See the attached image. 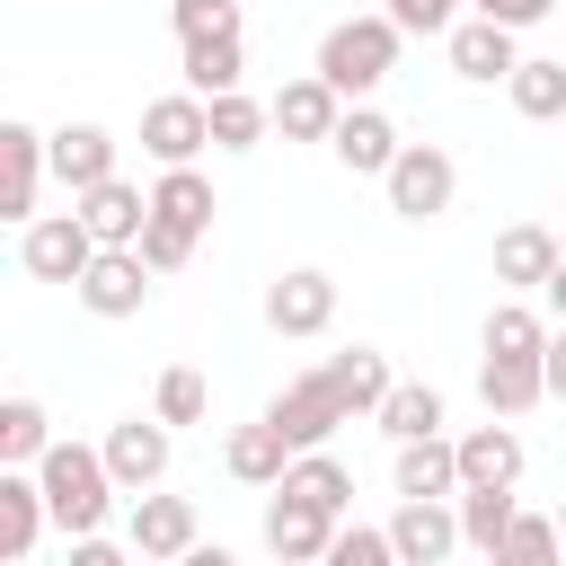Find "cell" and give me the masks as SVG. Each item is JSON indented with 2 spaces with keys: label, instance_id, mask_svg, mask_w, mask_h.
Returning <instances> with one entry per match:
<instances>
[{
  "label": "cell",
  "instance_id": "cell-14",
  "mask_svg": "<svg viewBox=\"0 0 566 566\" xmlns=\"http://www.w3.org/2000/svg\"><path fill=\"white\" fill-rule=\"evenodd\" d=\"M44 522H53L44 478L0 460V566H27V557H35V539H44Z\"/></svg>",
  "mask_w": 566,
  "mask_h": 566
},
{
  "label": "cell",
  "instance_id": "cell-23",
  "mask_svg": "<svg viewBox=\"0 0 566 566\" xmlns=\"http://www.w3.org/2000/svg\"><path fill=\"white\" fill-rule=\"evenodd\" d=\"M460 486H522V433L513 424L460 433Z\"/></svg>",
  "mask_w": 566,
  "mask_h": 566
},
{
  "label": "cell",
  "instance_id": "cell-10",
  "mask_svg": "<svg viewBox=\"0 0 566 566\" xmlns=\"http://www.w3.org/2000/svg\"><path fill=\"white\" fill-rule=\"evenodd\" d=\"M336 522H345V513H327V504L274 486V504H265V548H274L283 566H318V557L336 548Z\"/></svg>",
  "mask_w": 566,
  "mask_h": 566
},
{
  "label": "cell",
  "instance_id": "cell-5",
  "mask_svg": "<svg viewBox=\"0 0 566 566\" xmlns=\"http://www.w3.org/2000/svg\"><path fill=\"white\" fill-rule=\"evenodd\" d=\"M88 256H97V230L80 221V203H71V212H35V221L18 230V265H27L35 283H80Z\"/></svg>",
  "mask_w": 566,
  "mask_h": 566
},
{
  "label": "cell",
  "instance_id": "cell-33",
  "mask_svg": "<svg viewBox=\"0 0 566 566\" xmlns=\"http://www.w3.org/2000/svg\"><path fill=\"white\" fill-rule=\"evenodd\" d=\"M486 354H548V318L522 310V301H495L486 310Z\"/></svg>",
  "mask_w": 566,
  "mask_h": 566
},
{
  "label": "cell",
  "instance_id": "cell-24",
  "mask_svg": "<svg viewBox=\"0 0 566 566\" xmlns=\"http://www.w3.org/2000/svg\"><path fill=\"white\" fill-rule=\"evenodd\" d=\"M398 495H460V442H442V433H416V442H398Z\"/></svg>",
  "mask_w": 566,
  "mask_h": 566
},
{
  "label": "cell",
  "instance_id": "cell-42",
  "mask_svg": "<svg viewBox=\"0 0 566 566\" xmlns=\"http://www.w3.org/2000/svg\"><path fill=\"white\" fill-rule=\"evenodd\" d=\"M548 310H557V318H566V265H557V274H548Z\"/></svg>",
  "mask_w": 566,
  "mask_h": 566
},
{
  "label": "cell",
  "instance_id": "cell-32",
  "mask_svg": "<svg viewBox=\"0 0 566 566\" xmlns=\"http://www.w3.org/2000/svg\"><path fill=\"white\" fill-rule=\"evenodd\" d=\"M265 124H274V106H256L248 88H221L212 97V150H256Z\"/></svg>",
  "mask_w": 566,
  "mask_h": 566
},
{
  "label": "cell",
  "instance_id": "cell-2",
  "mask_svg": "<svg viewBox=\"0 0 566 566\" xmlns=\"http://www.w3.org/2000/svg\"><path fill=\"white\" fill-rule=\"evenodd\" d=\"M35 478H44V504H53V531H62V539L97 531L106 504L124 495L115 469H106V442H53V451L35 460Z\"/></svg>",
  "mask_w": 566,
  "mask_h": 566
},
{
  "label": "cell",
  "instance_id": "cell-43",
  "mask_svg": "<svg viewBox=\"0 0 566 566\" xmlns=\"http://www.w3.org/2000/svg\"><path fill=\"white\" fill-rule=\"evenodd\" d=\"M557 531H566V504H557Z\"/></svg>",
  "mask_w": 566,
  "mask_h": 566
},
{
  "label": "cell",
  "instance_id": "cell-18",
  "mask_svg": "<svg viewBox=\"0 0 566 566\" xmlns=\"http://www.w3.org/2000/svg\"><path fill=\"white\" fill-rule=\"evenodd\" d=\"M327 150H336L354 177H389V159H398L407 142H398V124H389L380 106H345V115H336V133H327Z\"/></svg>",
  "mask_w": 566,
  "mask_h": 566
},
{
  "label": "cell",
  "instance_id": "cell-35",
  "mask_svg": "<svg viewBox=\"0 0 566 566\" xmlns=\"http://www.w3.org/2000/svg\"><path fill=\"white\" fill-rule=\"evenodd\" d=\"M168 27H177V44H195V35H239V0H168Z\"/></svg>",
  "mask_w": 566,
  "mask_h": 566
},
{
  "label": "cell",
  "instance_id": "cell-17",
  "mask_svg": "<svg viewBox=\"0 0 566 566\" xmlns=\"http://www.w3.org/2000/svg\"><path fill=\"white\" fill-rule=\"evenodd\" d=\"M513 35H522V27H504V18H460L442 44H451V71L486 88V80H513V62H522V53H513Z\"/></svg>",
  "mask_w": 566,
  "mask_h": 566
},
{
  "label": "cell",
  "instance_id": "cell-20",
  "mask_svg": "<svg viewBox=\"0 0 566 566\" xmlns=\"http://www.w3.org/2000/svg\"><path fill=\"white\" fill-rule=\"evenodd\" d=\"M336 115H345V97H336L318 71H301V80L274 88V133H283V142H327Z\"/></svg>",
  "mask_w": 566,
  "mask_h": 566
},
{
  "label": "cell",
  "instance_id": "cell-36",
  "mask_svg": "<svg viewBox=\"0 0 566 566\" xmlns=\"http://www.w3.org/2000/svg\"><path fill=\"white\" fill-rule=\"evenodd\" d=\"M142 256H150V274H177V265L195 256V230H186V221H159V212H150V221H142Z\"/></svg>",
  "mask_w": 566,
  "mask_h": 566
},
{
  "label": "cell",
  "instance_id": "cell-40",
  "mask_svg": "<svg viewBox=\"0 0 566 566\" xmlns=\"http://www.w3.org/2000/svg\"><path fill=\"white\" fill-rule=\"evenodd\" d=\"M478 18H504V27H539V18H557L566 0H469Z\"/></svg>",
  "mask_w": 566,
  "mask_h": 566
},
{
  "label": "cell",
  "instance_id": "cell-22",
  "mask_svg": "<svg viewBox=\"0 0 566 566\" xmlns=\"http://www.w3.org/2000/svg\"><path fill=\"white\" fill-rule=\"evenodd\" d=\"M221 460H230V478H239V486H283V469H292V433H283L274 416H256V424H239V433H230V451H221Z\"/></svg>",
  "mask_w": 566,
  "mask_h": 566
},
{
  "label": "cell",
  "instance_id": "cell-25",
  "mask_svg": "<svg viewBox=\"0 0 566 566\" xmlns=\"http://www.w3.org/2000/svg\"><path fill=\"white\" fill-rule=\"evenodd\" d=\"M177 71H186L195 97H221L248 71V35H195V44H177Z\"/></svg>",
  "mask_w": 566,
  "mask_h": 566
},
{
  "label": "cell",
  "instance_id": "cell-15",
  "mask_svg": "<svg viewBox=\"0 0 566 566\" xmlns=\"http://www.w3.org/2000/svg\"><path fill=\"white\" fill-rule=\"evenodd\" d=\"M71 203H80V221L97 230V248H142V221H150V195H142V186H133L124 168H115L106 186H88V195H71Z\"/></svg>",
  "mask_w": 566,
  "mask_h": 566
},
{
  "label": "cell",
  "instance_id": "cell-7",
  "mask_svg": "<svg viewBox=\"0 0 566 566\" xmlns=\"http://www.w3.org/2000/svg\"><path fill=\"white\" fill-rule=\"evenodd\" d=\"M71 292H80L88 318H142V301H150V256H142V248H97Z\"/></svg>",
  "mask_w": 566,
  "mask_h": 566
},
{
  "label": "cell",
  "instance_id": "cell-37",
  "mask_svg": "<svg viewBox=\"0 0 566 566\" xmlns=\"http://www.w3.org/2000/svg\"><path fill=\"white\" fill-rule=\"evenodd\" d=\"M557 548H566L557 513H513V531H504V548H495V557H557Z\"/></svg>",
  "mask_w": 566,
  "mask_h": 566
},
{
  "label": "cell",
  "instance_id": "cell-6",
  "mask_svg": "<svg viewBox=\"0 0 566 566\" xmlns=\"http://www.w3.org/2000/svg\"><path fill=\"white\" fill-rule=\"evenodd\" d=\"M142 150H150L159 168H186L195 150H212V97H195V88L150 97V106H142Z\"/></svg>",
  "mask_w": 566,
  "mask_h": 566
},
{
  "label": "cell",
  "instance_id": "cell-39",
  "mask_svg": "<svg viewBox=\"0 0 566 566\" xmlns=\"http://www.w3.org/2000/svg\"><path fill=\"white\" fill-rule=\"evenodd\" d=\"M389 18H398L407 35H451V27H460V0H389Z\"/></svg>",
  "mask_w": 566,
  "mask_h": 566
},
{
  "label": "cell",
  "instance_id": "cell-19",
  "mask_svg": "<svg viewBox=\"0 0 566 566\" xmlns=\"http://www.w3.org/2000/svg\"><path fill=\"white\" fill-rule=\"evenodd\" d=\"M557 265H566V248H557L548 221H513V230L495 239V283H513V292H548Z\"/></svg>",
  "mask_w": 566,
  "mask_h": 566
},
{
  "label": "cell",
  "instance_id": "cell-28",
  "mask_svg": "<svg viewBox=\"0 0 566 566\" xmlns=\"http://www.w3.org/2000/svg\"><path fill=\"white\" fill-rule=\"evenodd\" d=\"M53 451V416H44V398H0V460L9 469H35Z\"/></svg>",
  "mask_w": 566,
  "mask_h": 566
},
{
  "label": "cell",
  "instance_id": "cell-27",
  "mask_svg": "<svg viewBox=\"0 0 566 566\" xmlns=\"http://www.w3.org/2000/svg\"><path fill=\"white\" fill-rule=\"evenodd\" d=\"M371 424L389 442H416V433H442V389L433 380H389V398L371 407Z\"/></svg>",
  "mask_w": 566,
  "mask_h": 566
},
{
  "label": "cell",
  "instance_id": "cell-31",
  "mask_svg": "<svg viewBox=\"0 0 566 566\" xmlns=\"http://www.w3.org/2000/svg\"><path fill=\"white\" fill-rule=\"evenodd\" d=\"M513 115L522 124H557L566 115V62H513Z\"/></svg>",
  "mask_w": 566,
  "mask_h": 566
},
{
  "label": "cell",
  "instance_id": "cell-26",
  "mask_svg": "<svg viewBox=\"0 0 566 566\" xmlns=\"http://www.w3.org/2000/svg\"><path fill=\"white\" fill-rule=\"evenodd\" d=\"M150 212H159V221H186V230L203 239L221 203H212V177H203V168L186 159V168H159V186H150Z\"/></svg>",
  "mask_w": 566,
  "mask_h": 566
},
{
  "label": "cell",
  "instance_id": "cell-38",
  "mask_svg": "<svg viewBox=\"0 0 566 566\" xmlns=\"http://www.w3.org/2000/svg\"><path fill=\"white\" fill-rule=\"evenodd\" d=\"M389 557H398V539H389V531L336 522V548H327V566H389Z\"/></svg>",
  "mask_w": 566,
  "mask_h": 566
},
{
  "label": "cell",
  "instance_id": "cell-9",
  "mask_svg": "<svg viewBox=\"0 0 566 566\" xmlns=\"http://www.w3.org/2000/svg\"><path fill=\"white\" fill-rule=\"evenodd\" d=\"M265 327L274 336H327L336 327V274H318V265L274 274L265 283Z\"/></svg>",
  "mask_w": 566,
  "mask_h": 566
},
{
  "label": "cell",
  "instance_id": "cell-16",
  "mask_svg": "<svg viewBox=\"0 0 566 566\" xmlns=\"http://www.w3.org/2000/svg\"><path fill=\"white\" fill-rule=\"evenodd\" d=\"M478 398L486 416H531L548 398V354H478Z\"/></svg>",
  "mask_w": 566,
  "mask_h": 566
},
{
  "label": "cell",
  "instance_id": "cell-34",
  "mask_svg": "<svg viewBox=\"0 0 566 566\" xmlns=\"http://www.w3.org/2000/svg\"><path fill=\"white\" fill-rule=\"evenodd\" d=\"M150 407H159L168 424H203L212 389H203V371H186V363H177V371H159V398H150Z\"/></svg>",
  "mask_w": 566,
  "mask_h": 566
},
{
  "label": "cell",
  "instance_id": "cell-13",
  "mask_svg": "<svg viewBox=\"0 0 566 566\" xmlns=\"http://www.w3.org/2000/svg\"><path fill=\"white\" fill-rule=\"evenodd\" d=\"M195 539H203V522H195V504H186V495H133V522H124V548H133V557L177 566Z\"/></svg>",
  "mask_w": 566,
  "mask_h": 566
},
{
  "label": "cell",
  "instance_id": "cell-41",
  "mask_svg": "<svg viewBox=\"0 0 566 566\" xmlns=\"http://www.w3.org/2000/svg\"><path fill=\"white\" fill-rule=\"evenodd\" d=\"M548 398H566V318L548 327Z\"/></svg>",
  "mask_w": 566,
  "mask_h": 566
},
{
  "label": "cell",
  "instance_id": "cell-1",
  "mask_svg": "<svg viewBox=\"0 0 566 566\" xmlns=\"http://www.w3.org/2000/svg\"><path fill=\"white\" fill-rule=\"evenodd\" d=\"M389 398V354H371V345H354V354H327L318 371H301L265 416L292 433V451H310V442H327L336 424H354V416H371Z\"/></svg>",
  "mask_w": 566,
  "mask_h": 566
},
{
  "label": "cell",
  "instance_id": "cell-4",
  "mask_svg": "<svg viewBox=\"0 0 566 566\" xmlns=\"http://www.w3.org/2000/svg\"><path fill=\"white\" fill-rule=\"evenodd\" d=\"M380 186H389V212H398V221H442L451 195H460V168H451L442 142H407V150L389 159Z\"/></svg>",
  "mask_w": 566,
  "mask_h": 566
},
{
  "label": "cell",
  "instance_id": "cell-29",
  "mask_svg": "<svg viewBox=\"0 0 566 566\" xmlns=\"http://www.w3.org/2000/svg\"><path fill=\"white\" fill-rule=\"evenodd\" d=\"M283 486H292V495H310V504H327V513H345V504H354V478H345V460H336L327 442H310V451H292V469H283Z\"/></svg>",
  "mask_w": 566,
  "mask_h": 566
},
{
  "label": "cell",
  "instance_id": "cell-12",
  "mask_svg": "<svg viewBox=\"0 0 566 566\" xmlns=\"http://www.w3.org/2000/svg\"><path fill=\"white\" fill-rule=\"evenodd\" d=\"M106 469H115L124 495L159 486V478H168V416H159V407H150V416H115V424H106Z\"/></svg>",
  "mask_w": 566,
  "mask_h": 566
},
{
  "label": "cell",
  "instance_id": "cell-30",
  "mask_svg": "<svg viewBox=\"0 0 566 566\" xmlns=\"http://www.w3.org/2000/svg\"><path fill=\"white\" fill-rule=\"evenodd\" d=\"M513 513H522V504H513V486H460V539H469V548H486V557H495V548H504V531H513Z\"/></svg>",
  "mask_w": 566,
  "mask_h": 566
},
{
  "label": "cell",
  "instance_id": "cell-11",
  "mask_svg": "<svg viewBox=\"0 0 566 566\" xmlns=\"http://www.w3.org/2000/svg\"><path fill=\"white\" fill-rule=\"evenodd\" d=\"M44 177H53L44 133L9 115V124H0V221H18V230H27V221H35V186H44Z\"/></svg>",
  "mask_w": 566,
  "mask_h": 566
},
{
  "label": "cell",
  "instance_id": "cell-3",
  "mask_svg": "<svg viewBox=\"0 0 566 566\" xmlns=\"http://www.w3.org/2000/svg\"><path fill=\"white\" fill-rule=\"evenodd\" d=\"M398 44H407V27L380 9V18H336L327 35H318V80L336 88V97H371L389 71H398Z\"/></svg>",
  "mask_w": 566,
  "mask_h": 566
},
{
  "label": "cell",
  "instance_id": "cell-21",
  "mask_svg": "<svg viewBox=\"0 0 566 566\" xmlns=\"http://www.w3.org/2000/svg\"><path fill=\"white\" fill-rule=\"evenodd\" d=\"M44 150H53V177L71 195H88V186L115 177V133L106 124H62V133H44Z\"/></svg>",
  "mask_w": 566,
  "mask_h": 566
},
{
  "label": "cell",
  "instance_id": "cell-8",
  "mask_svg": "<svg viewBox=\"0 0 566 566\" xmlns=\"http://www.w3.org/2000/svg\"><path fill=\"white\" fill-rule=\"evenodd\" d=\"M389 539H398V566H442L460 539V495H398L389 513Z\"/></svg>",
  "mask_w": 566,
  "mask_h": 566
}]
</instances>
